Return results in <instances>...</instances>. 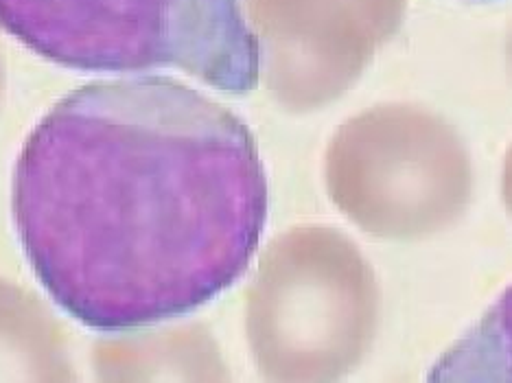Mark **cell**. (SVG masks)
Returning a JSON list of instances; mask_svg holds the SVG:
<instances>
[{"instance_id": "3957f363", "label": "cell", "mask_w": 512, "mask_h": 383, "mask_svg": "<svg viewBox=\"0 0 512 383\" xmlns=\"http://www.w3.org/2000/svg\"><path fill=\"white\" fill-rule=\"evenodd\" d=\"M427 381L512 383V285L438 357Z\"/></svg>"}, {"instance_id": "277c9868", "label": "cell", "mask_w": 512, "mask_h": 383, "mask_svg": "<svg viewBox=\"0 0 512 383\" xmlns=\"http://www.w3.org/2000/svg\"><path fill=\"white\" fill-rule=\"evenodd\" d=\"M477 3H491V0H477Z\"/></svg>"}, {"instance_id": "6da1fadb", "label": "cell", "mask_w": 512, "mask_h": 383, "mask_svg": "<svg viewBox=\"0 0 512 383\" xmlns=\"http://www.w3.org/2000/svg\"><path fill=\"white\" fill-rule=\"evenodd\" d=\"M22 252L66 316L130 333L189 316L248 270L270 211L259 147L235 112L165 75L99 79L20 149Z\"/></svg>"}, {"instance_id": "7a4b0ae2", "label": "cell", "mask_w": 512, "mask_h": 383, "mask_svg": "<svg viewBox=\"0 0 512 383\" xmlns=\"http://www.w3.org/2000/svg\"><path fill=\"white\" fill-rule=\"evenodd\" d=\"M0 29L79 73L178 68L228 95L259 84L261 46L239 0H0Z\"/></svg>"}]
</instances>
